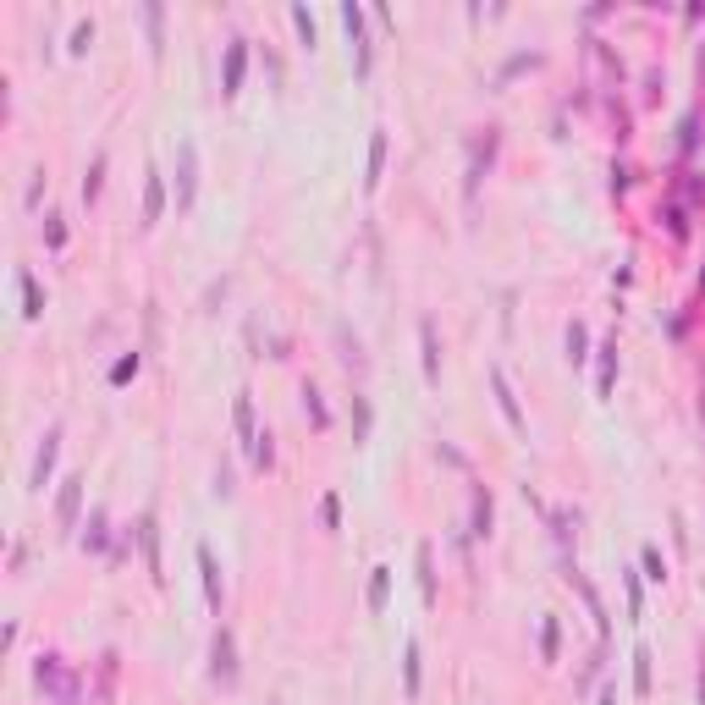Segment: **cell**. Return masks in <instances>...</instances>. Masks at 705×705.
I'll return each instance as SVG.
<instances>
[{
  "instance_id": "34",
  "label": "cell",
  "mask_w": 705,
  "mask_h": 705,
  "mask_svg": "<svg viewBox=\"0 0 705 705\" xmlns=\"http://www.w3.org/2000/svg\"><path fill=\"white\" fill-rule=\"evenodd\" d=\"M293 22H298V34L314 45V22H309V12H303V6H293Z\"/></svg>"
},
{
  "instance_id": "22",
  "label": "cell",
  "mask_w": 705,
  "mask_h": 705,
  "mask_svg": "<svg viewBox=\"0 0 705 705\" xmlns=\"http://www.w3.org/2000/svg\"><path fill=\"white\" fill-rule=\"evenodd\" d=\"M585 359H590V331L573 319V326H568V364H585Z\"/></svg>"
},
{
  "instance_id": "1",
  "label": "cell",
  "mask_w": 705,
  "mask_h": 705,
  "mask_svg": "<svg viewBox=\"0 0 705 705\" xmlns=\"http://www.w3.org/2000/svg\"><path fill=\"white\" fill-rule=\"evenodd\" d=\"M34 678H39V689L55 705H83V689H78V678L67 672V661H61V656H39L34 661Z\"/></svg>"
},
{
  "instance_id": "6",
  "label": "cell",
  "mask_w": 705,
  "mask_h": 705,
  "mask_svg": "<svg viewBox=\"0 0 705 705\" xmlns=\"http://www.w3.org/2000/svg\"><path fill=\"white\" fill-rule=\"evenodd\" d=\"M199 573H204V601H210V612H220V601H227V585H220V562L215 552L199 540Z\"/></svg>"
},
{
  "instance_id": "30",
  "label": "cell",
  "mask_w": 705,
  "mask_h": 705,
  "mask_svg": "<svg viewBox=\"0 0 705 705\" xmlns=\"http://www.w3.org/2000/svg\"><path fill=\"white\" fill-rule=\"evenodd\" d=\"M83 546H88V552H105V512H94V518H88Z\"/></svg>"
},
{
  "instance_id": "35",
  "label": "cell",
  "mask_w": 705,
  "mask_h": 705,
  "mask_svg": "<svg viewBox=\"0 0 705 705\" xmlns=\"http://www.w3.org/2000/svg\"><path fill=\"white\" fill-rule=\"evenodd\" d=\"M45 237H50V248H61V243H67V232H61V215H50V227H45Z\"/></svg>"
},
{
  "instance_id": "37",
  "label": "cell",
  "mask_w": 705,
  "mask_h": 705,
  "mask_svg": "<svg viewBox=\"0 0 705 705\" xmlns=\"http://www.w3.org/2000/svg\"><path fill=\"white\" fill-rule=\"evenodd\" d=\"M270 705H281V700H270Z\"/></svg>"
},
{
  "instance_id": "21",
  "label": "cell",
  "mask_w": 705,
  "mask_h": 705,
  "mask_svg": "<svg viewBox=\"0 0 705 705\" xmlns=\"http://www.w3.org/2000/svg\"><path fill=\"white\" fill-rule=\"evenodd\" d=\"M419 590H425V606H435V552L419 546Z\"/></svg>"
},
{
  "instance_id": "12",
  "label": "cell",
  "mask_w": 705,
  "mask_h": 705,
  "mask_svg": "<svg viewBox=\"0 0 705 705\" xmlns=\"http://www.w3.org/2000/svg\"><path fill=\"white\" fill-rule=\"evenodd\" d=\"M78 507H83V479L72 474V479H67V491H61V502H55V518H61V529H72V524H78Z\"/></svg>"
},
{
  "instance_id": "10",
  "label": "cell",
  "mask_w": 705,
  "mask_h": 705,
  "mask_svg": "<svg viewBox=\"0 0 705 705\" xmlns=\"http://www.w3.org/2000/svg\"><path fill=\"white\" fill-rule=\"evenodd\" d=\"M138 540H144V562H149V573L160 579V518H154V507L144 512V524H138Z\"/></svg>"
},
{
  "instance_id": "13",
  "label": "cell",
  "mask_w": 705,
  "mask_h": 705,
  "mask_svg": "<svg viewBox=\"0 0 705 705\" xmlns=\"http://www.w3.org/2000/svg\"><path fill=\"white\" fill-rule=\"evenodd\" d=\"M17 293H22V319H39L45 314V293H39L34 270H17Z\"/></svg>"
},
{
  "instance_id": "36",
  "label": "cell",
  "mask_w": 705,
  "mask_h": 705,
  "mask_svg": "<svg viewBox=\"0 0 705 705\" xmlns=\"http://www.w3.org/2000/svg\"><path fill=\"white\" fill-rule=\"evenodd\" d=\"M700 705H705V678H700Z\"/></svg>"
},
{
  "instance_id": "33",
  "label": "cell",
  "mask_w": 705,
  "mask_h": 705,
  "mask_svg": "<svg viewBox=\"0 0 705 705\" xmlns=\"http://www.w3.org/2000/svg\"><path fill=\"white\" fill-rule=\"evenodd\" d=\"M88 45H94V22H78V28H72V50L83 55Z\"/></svg>"
},
{
  "instance_id": "17",
  "label": "cell",
  "mask_w": 705,
  "mask_h": 705,
  "mask_svg": "<svg viewBox=\"0 0 705 705\" xmlns=\"http://www.w3.org/2000/svg\"><path fill=\"white\" fill-rule=\"evenodd\" d=\"M386 595H392V568H375V573H369V612H375V618L386 612Z\"/></svg>"
},
{
  "instance_id": "3",
  "label": "cell",
  "mask_w": 705,
  "mask_h": 705,
  "mask_svg": "<svg viewBox=\"0 0 705 705\" xmlns=\"http://www.w3.org/2000/svg\"><path fill=\"white\" fill-rule=\"evenodd\" d=\"M194 194H199V149L194 138L177 144V210H194Z\"/></svg>"
},
{
  "instance_id": "8",
  "label": "cell",
  "mask_w": 705,
  "mask_h": 705,
  "mask_svg": "<svg viewBox=\"0 0 705 705\" xmlns=\"http://www.w3.org/2000/svg\"><path fill=\"white\" fill-rule=\"evenodd\" d=\"M243 67H248V50H243V39H232L227 45V72H220V94H227V100L243 88Z\"/></svg>"
},
{
  "instance_id": "5",
  "label": "cell",
  "mask_w": 705,
  "mask_h": 705,
  "mask_svg": "<svg viewBox=\"0 0 705 705\" xmlns=\"http://www.w3.org/2000/svg\"><path fill=\"white\" fill-rule=\"evenodd\" d=\"M55 458H61V425H50V430H45L39 452H34V469H28V491H45V485H50V469H55Z\"/></svg>"
},
{
  "instance_id": "32",
  "label": "cell",
  "mask_w": 705,
  "mask_h": 705,
  "mask_svg": "<svg viewBox=\"0 0 705 705\" xmlns=\"http://www.w3.org/2000/svg\"><path fill=\"white\" fill-rule=\"evenodd\" d=\"M319 524H326V529H336V524H342V502H336V496L319 502Z\"/></svg>"
},
{
  "instance_id": "4",
  "label": "cell",
  "mask_w": 705,
  "mask_h": 705,
  "mask_svg": "<svg viewBox=\"0 0 705 705\" xmlns=\"http://www.w3.org/2000/svg\"><path fill=\"white\" fill-rule=\"evenodd\" d=\"M491 392H496V408H502L507 430H512V435H529L524 408H518V397H512V380H507V369H502V364H491Z\"/></svg>"
},
{
  "instance_id": "15",
  "label": "cell",
  "mask_w": 705,
  "mask_h": 705,
  "mask_svg": "<svg viewBox=\"0 0 705 705\" xmlns=\"http://www.w3.org/2000/svg\"><path fill=\"white\" fill-rule=\"evenodd\" d=\"M160 210H166V182H160V171H149V182H144V227H154Z\"/></svg>"
},
{
  "instance_id": "18",
  "label": "cell",
  "mask_w": 705,
  "mask_h": 705,
  "mask_svg": "<svg viewBox=\"0 0 705 705\" xmlns=\"http://www.w3.org/2000/svg\"><path fill=\"white\" fill-rule=\"evenodd\" d=\"M105 166H111V154L100 149V154H94V166H88V177H83V204L100 199V187H105Z\"/></svg>"
},
{
  "instance_id": "7",
  "label": "cell",
  "mask_w": 705,
  "mask_h": 705,
  "mask_svg": "<svg viewBox=\"0 0 705 705\" xmlns=\"http://www.w3.org/2000/svg\"><path fill=\"white\" fill-rule=\"evenodd\" d=\"M595 352H601V359H595V392L612 397V380H618V336H606Z\"/></svg>"
},
{
  "instance_id": "19",
  "label": "cell",
  "mask_w": 705,
  "mask_h": 705,
  "mask_svg": "<svg viewBox=\"0 0 705 705\" xmlns=\"http://www.w3.org/2000/svg\"><path fill=\"white\" fill-rule=\"evenodd\" d=\"M402 684H408V700H419V639H408L402 651Z\"/></svg>"
},
{
  "instance_id": "11",
  "label": "cell",
  "mask_w": 705,
  "mask_h": 705,
  "mask_svg": "<svg viewBox=\"0 0 705 705\" xmlns=\"http://www.w3.org/2000/svg\"><path fill=\"white\" fill-rule=\"evenodd\" d=\"M380 171H386V127H375V138H369V166H364V187H369V194L380 187Z\"/></svg>"
},
{
  "instance_id": "24",
  "label": "cell",
  "mask_w": 705,
  "mask_h": 705,
  "mask_svg": "<svg viewBox=\"0 0 705 705\" xmlns=\"http://www.w3.org/2000/svg\"><path fill=\"white\" fill-rule=\"evenodd\" d=\"M634 694H639V700L651 694V651H645V645L634 651Z\"/></svg>"
},
{
  "instance_id": "16",
  "label": "cell",
  "mask_w": 705,
  "mask_h": 705,
  "mask_svg": "<svg viewBox=\"0 0 705 705\" xmlns=\"http://www.w3.org/2000/svg\"><path fill=\"white\" fill-rule=\"evenodd\" d=\"M232 425H237V435L253 446L260 441V430H253V392H237V408H232Z\"/></svg>"
},
{
  "instance_id": "26",
  "label": "cell",
  "mask_w": 705,
  "mask_h": 705,
  "mask_svg": "<svg viewBox=\"0 0 705 705\" xmlns=\"http://www.w3.org/2000/svg\"><path fill=\"white\" fill-rule=\"evenodd\" d=\"M639 568H645V579H651V585H661V579H667V557H661L656 546L639 552Z\"/></svg>"
},
{
  "instance_id": "29",
  "label": "cell",
  "mask_w": 705,
  "mask_h": 705,
  "mask_svg": "<svg viewBox=\"0 0 705 705\" xmlns=\"http://www.w3.org/2000/svg\"><path fill=\"white\" fill-rule=\"evenodd\" d=\"M623 590H628V618L639 623V618H645V590H639V579H634V573L623 579Z\"/></svg>"
},
{
  "instance_id": "25",
  "label": "cell",
  "mask_w": 705,
  "mask_h": 705,
  "mask_svg": "<svg viewBox=\"0 0 705 705\" xmlns=\"http://www.w3.org/2000/svg\"><path fill=\"white\" fill-rule=\"evenodd\" d=\"M474 540H485L491 535V496L485 491H474V529H469Z\"/></svg>"
},
{
  "instance_id": "27",
  "label": "cell",
  "mask_w": 705,
  "mask_h": 705,
  "mask_svg": "<svg viewBox=\"0 0 705 705\" xmlns=\"http://www.w3.org/2000/svg\"><path fill=\"white\" fill-rule=\"evenodd\" d=\"M557 645H562V628H557V618H546V623H540V656L557 661Z\"/></svg>"
},
{
  "instance_id": "28",
  "label": "cell",
  "mask_w": 705,
  "mask_h": 705,
  "mask_svg": "<svg viewBox=\"0 0 705 705\" xmlns=\"http://www.w3.org/2000/svg\"><path fill=\"white\" fill-rule=\"evenodd\" d=\"M138 364H144L138 352H127V359H116V364H111V386H127V380L138 375Z\"/></svg>"
},
{
  "instance_id": "9",
  "label": "cell",
  "mask_w": 705,
  "mask_h": 705,
  "mask_svg": "<svg viewBox=\"0 0 705 705\" xmlns=\"http://www.w3.org/2000/svg\"><path fill=\"white\" fill-rule=\"evenodd\" d=\"M419 352H425V380H430V386H441V342H435L430 319H419Z\"/></svg>"
},
{
  "instance_id": "14",
  "label": "cell",
  "mask_w": 705,
  "mask_h": 705,
  "mask_svg": "<svg viewBox=\"0 0 705 705\" xmlns=\"http://www.w3.org/2000/svg\"><path fill=\"white\" fill-rule=\"evenodd\" d=\"M342 22H347L352 45H359V78H369V45H364V17H359V6H342Z\"/></svg>"
},
{
  "instance_id": "20",
  "label": "cell",
  "mask_w": 705,
  "mask_h": 705,
  "mask_svg": "<svg viewBox=\"0 0 705 705\" xmlns=\"http://www.w3.org/2000/svg\"><path fill=\"white\" fill-rule=\"evenodd\" d=\"M573 585H579V595H585V606H590V618H595V628L606 634V606H601V595H595V585L585 579V573H579V568H573Z\"/></svg>"
},
{
  "instance_id": "23",
  "label": "cell",
  "mask_w": 705,
  "mask_h": 705,
  "mask_svg": "<svg viewBox=\"0 0 705 705\" xmlns=\"http://www.w3.org/2000/svg\"><path fill=\"white\" fill-rule=\"evenodd\" d=\"M303 413L314 419V430H331V408L319 402V392H314V386H303Z\"/></svg>"
},
{
  "instance_id": "2",
  "label": "cell",
  "mask_w": 705,
  "mask_h": 705,
  "mask_svg": "<svg viewBox=\"0 0 705 705\" xmlns=\"http://www.w3.org/2000/svg\"><path fill=\"white\" fill-rule=\"evenodd\" d=\"M210 678H215L220 689L237 684V634H232L227 623H220L215 639H210Z\"/></svg>"
},
{
  "instance_id": "31",
  "label": "cell",
  "mask_w": 705,
  "mask_h": 705,
  "mask_svg": "<svg viewBox=\"0 0 705 705\" xmlns=\"http://www.w3.org/2000/svg\"><path fill=\"white\" fill-rule=\"evenodd\" d=\"M352 435L369 441V402H364V397H352Z\"/></svg>"
}]
</instances>
